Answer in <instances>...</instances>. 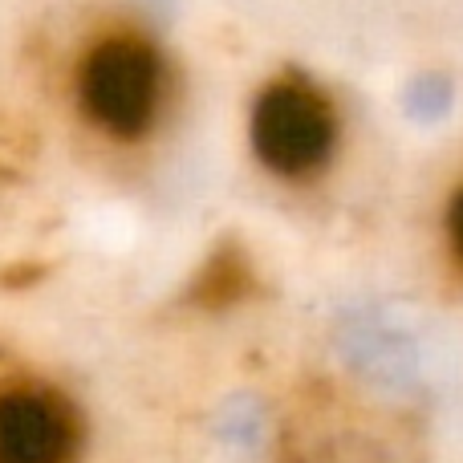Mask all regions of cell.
<instances>
[{
    "label": "cell",
    "mask_w": 463,
    "mask_h": 463,
    "mask_svg": "<svg viewBox=\"0 0 463 463\" xmlns=\"http://www.w3.org/2000/svg\"><path fill=\"white\" fill-rule=\"evenodd\" d=\"M73 448L78 427L57 394L37 386L0 394V463H70Z\"/></svg>",
    "instance_id": "3957f363"
},
{
    "label": "cell",
    "mask_w": 463,
    "mask_h": 463,
    "mask_svg": "<svg viewBox=\"0 0 463 463\" xmlns=\"http://www.w3.org/2000/svg\"><path fill=\"white\" fill-rule=\"evenodd\" d=\"M244 288H248V269H244V260H240L236 252H220L216 260L203 269V277L195 280V301H200V305H212V309H220V305L236 301Z\"/></svg>",
    "instance_id": "277c9868"
},
{
    "label": "cell",
    "mask_w": 463,
    "mask_h": 463,
    "mask_svg": "<svg viewBox=\"0 0 463 463\" xmlns=\"http://www.w3.org/2000/svg\"><path fill=\"white\" fill-rule=\"evenodd\" d=\"M448 228H451V244H456V252H459V260H463V187L456 192V200H451Z\"/></svg>",
    "instance_id": "5b68a950"
},
{
    "label": "cell",
    "mask_w": 463,
    "mask_h": 463,
    "mask_svg": "<svg viewBox=\"0 0 463 463\" xmlns=\"http://www.w3.org/2000/svg\"><path fill=\"white\" fill-rule=\"evenodd\" d=\"M337 122L329 102L305 81H277L252 110V146L277 175H309L334 151Z\"/></svg>",
    "instance_id": "7a4b0ae2"
},
{
    "label": "cell",
    "mask_w": 463,
    "mask_h": 463,
    "mask_svg": "<svg viewBox=\"0 0 463 463\" xmlns=\"http://www.w3.org/2000/svg\"><path fill=\"white\" fill-rule=\"evenodd\" d=\"M159 57L143 37H106L78 73L81 110L114 138H138L159 110Z\"/></svg>",
    "instance_id": "6da1fadb"
}]
</instances>
